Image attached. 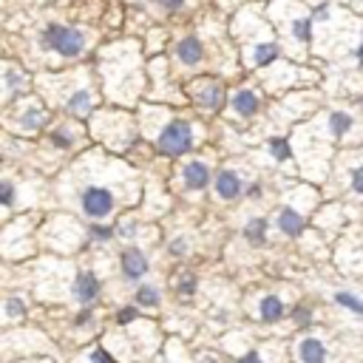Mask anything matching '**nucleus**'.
<instances>
[{
	"label": "nucleus",
	"mask_w": 363,
	"mask_h": 363,
	"mask_svg": "<svg viewBox=\"0 0 363 363\" xmlns=\"http://www.w3.org/2000/svg\"><path fill=\"white\" fill-rule=\"evenodd\" d=\"M136 230H139V225H136V222H122V225H119V230H117V236H122V239H133V236H136Z\"/></svg>",
	"instance_id": "nucleus-31"
},
{
	"label": "nucleus",
	"mask_w": 363,
	"mask_h": 363,
	"mask_svg": "<svg viewBox=\"0 0 363 363\" xmlns=\"http://www.w3.org/2000/svg\"><path fill=\"white\" fill-rule=\"evenodd\" d=\"M298 355L304 363H326V346L318 338H304L298 346Z\"/></svg>",
	"instance_id": "nucleus-9"
},
{
	"label": "nucleus",
	"mask_w": 363,
	"mask_h": 363,
	"mask_svg": "<svg viewBox=\"0 0 363 363\" xmlns=\"http://www.w3.org/2000/svg\"><path fill=\"white\" fill-rule=\"evenodd\" d=\"M244 239L250 244H264V239H267V219H250L244 225Z\"/></svg>",
	"instance_id": "nucleus-13"
},
{
	"label": "nucleus",
	"mask_w": 363,
	"mask_h": 363,
	"mask_svg": "<svg viewBox=\"0 0 363 363\" xmlns=\"http://www.w3.org/2000/svg\"><path fill=\"white\" fill-rule=\"evenodd\" d=\"M176 289H179V298L185 296V298H190L193 293H196V275L193 272H182V278H179V284H176Z\"/></svg>",
	"instance_id": "nucleus-21"
},
{
	"label": "nucleus",
	"mask_w": 363,
	"mask_h": 363,
	"mask_svg": "<svg viewBox=\"0 0 363 363\" xmlns=\"http://www.w3.org/2000/svg\"><path fill=\"white\" fill-rule=\"evenodd\" d=\"M6 86H9V94L15 97V94H20V88H23V77H18L15 71H6Z\"/></svg>",
	"instance_id": "nucleus-28"
},
{
	"label": "nucleus",
	"mask_w": 363,
	"mask_h": 363,
	"mask_svg": "<svg viewBox=\"0 0 363 363\" xmlns=\"http://www.w3.org/2000/svg\"><path fill=\"white\" fill-rule=\"evenodd\" d=\"M100 296V278L94 272H80L74 278V298L80 304H91Z\"/></svg>",
	"instance_id": "nucleus-5"
},
{
	"label": "nucleus",
	"mask_w": 363,
	"mask_h": 363,
	"mask_svg": "<svg viewBox=\"0 0 363 363\" xmlns=\"http://www.w3.org/2000/svg\"><path fill=\"white\" fill-rule=\"evenodd\" d=\"M247 193H250V196H261V187H258V185H253Z\"/></svg>",
	"instance_id": "nucleus-38"
},
{
	"label": "nucleus",
	"mask_w": 363,
	"mask_h": 363,
	"mask_svg": "<svg viewBox=\"0 0 363 363\" xmlns=\"http://www.w3.org/2000/svg\"><path fill=\"white\" fill-rule=\"evenodd\" d=\"M43 119H46V114H43L40 108H29V111L23 114V119H20V125H23L26 131H37V128L43 125Z\"/></svg>",
	"instance_id": "nucleus-20"
},
{
	"label": "nucleus",
	"mask_w": 363,
	"mask_h": 363,
	"mask_svg": "<svg viewBox=\"0 0 363 363\" xmlns=\"http://www.w3.org/2000/svg\"><path fill=\"white\" fill-rule=\"evenodd\" d=\"M293 34L298 40H310V20H296L293 23Z\"/></svg>",
	"instance_id": "nucleus-29"
},
{
	"label": "nucleus",
	"mask_w": 363,
	"mask_h": 363,
	"mask_svg": "<svg viewBox=\"0 0 363 363\" xmlns=\"http://www.w3.org/2000/svg\"><path fill=\"white\" fill-rule=\"evenodd\" d=\"M258 312H261V321L275 324V321H281V318H284V301H281L278 296H267V298L261 301Z\"/></svg>",
	"instance_id": "nucleus-11"
},
{
	"label": "nucleus",
	"mask_w": 363,
	"mask_h": 363,
	"mask_svg": "<svg viewBox=\"0 0 363 363\" xmlns=\"http://www.w3.org/2000/svg\"><path fill=\"white\" fill-rule=\"evenodd\" d=\"M185 185L190 190H204L210 185V171L202 162H187L185 165Z\"/></svg>",
	"instance_id": "nucleus-8"
},
{
	"label": "nucleus",
	"mask_w": 363,
	"mask_h": 363,
	"mask_svg": "<svg viewBox=\"0 0 363 363\" xmlns=\"http://www.w3.org/2000/svg\"><path fill=\"white\" fill-rule=\"evenodd\" d=\"M157 145H159V151H162V154L182 157V154H187V151L193 148V128H190L187 122L176 119V122H171V125L159 133Z\"/></svg>",
	"instance_id": "nucleus-2"
},
{
	"label": "nucleus",
	"mask_w": 363,
	"mask_h": 363,
	"mask_svg": "<svg viewBox=\"0 0 363 363\" xmlns=\"http://www.w3.org/2000/svg\"><path fill=\"white\" fill-rule=\"evenodd\" d=\"M88 233H91V239H97V242H108V239H114V227H108V225H91L88 227Z\"/></svg>",
	"instance_id": "nucleus-22"
},
{
	"label": "nucleus",
	"mask_w": 363,
	"mask_h": 363,
	"mask_svg": "<svg viewBox=\"0 0 363 363\" xmlns=\"http://www.w3.org/2000/svg\"><path fill=\"white\" fill-rule=\"evenodd\" d=\"M357 60L363 62V43H360V48H357Z\"/></svg>",
	"instance_id": "nucleus-40"
},
{
	"label": "nucleus",
	"mask_w": 363,
	"mask_h": 363,
	"mask_svg": "<svg viewBox=\"0 0 363 363\" xmlns=\"http://www.w3.org/2000/svg\"><path fill=\"white\" fill-rule=\"evenodd\" d=\"M40 43H43V48H54L62 57H77L86 48V34L80 29H74V26H57V23H51L40 34Z\"/></svg>",
	"instance_id": "nucleus-1"
},
{
	"label": "nucleus",
	"mask_w": 363,
	"mask_h": 363,
	"mask_svg": "<svg viewBox=\"0 0 363 363\" xmlns=\"http://www.w3.org/2000/svg\"><path fill=\"white\" fill-rule=\"evenodd\" d=\"M88 360H91V363H114V357H111V355H108L105 349H94Z\"/></svg>",
	"instance_id": "nucleus-33"
},
{
	"label": "nucleus",
	"mask_w": 363,
	"mask_h": 363,
	"mask_svg": "<svg viewBox=\"0 0 363 363\" xmlns=\"http://www.w3.org/2000/svg\"><path fill=\"white\" fill-rule=\"evenodd\" d=\"M233 108H236V114H242V117H253V114L258 111V97H256V91L242 88V91L233 97Z\"/></svg>",
	"instance_id": "nucleus-10"
},
{
	"label": "nucleus",
	"mask_w": 363,
	"mask_h": 363,
	"mask_svg": "<svg viewBox=\"0 0 363 363\" xmlns=\"http://www.w3.org/2000/svg\"><path fill=\"white\" fill-rule=\"evenodd\" d=\"M267 151H270V154H272V159H278V162H286V159H289V145H286V139H284V136L270 139Z\"/></svg>",
	"instance_id": "nucleus-18"
},
{
	"label": "nucleus",
	"mask_w": 363,
	"mask_h": 363,
	"mask_svg": "<svg viewBox=\"0 0 363 363\" xmlns=\"http://www.w3.org/2000/svg\"><path fill=\"white\" fill-rule=\"evenodd\" d=\"M159 289L157 286H148V284H145V286H139L136 289V304L139 307H159Z\"/></svg>",
	"instance_id": "nucleus-14"
},
{
	"label": "nucleus",
	"mask_w": 363,
	"mask_h": 363,
	"mask_svg": "<svg viewBox=\"0 0 363 363\" xmlns=\"http://www.w3.org/2000/svg\"><path fill=\"white\" fill-rule=\"evenodd\" d=\"M0 202H4V207L15 204V185L12 182H0Z\"/></svg>",
	"instance_id": "nucleus-25"
},
{
	"label": "nucleus",
	"mask_w": 363,
	"mask_h": 363,
	"mask_svg": "<svg viewBox=\"0 0 363 363\" xmlns=\"http://www.w3.org/2000/svg\"><path fill=\"white\" fill-rule=\"evenodd\" d=\"M68 111L71 114H88L91 111V94L88 91H74V97L68 100Z\"/></svg>",
	"instance_id": "nucleus-15"
},
{
	"label": "nucleus",
	"mask_w": 363,
	"mask_h": 363,
	"mask_svg": "<svg viewBox=\"0 0 363 363\" xmlns=\"http://www.w3.org/2000/svg\"><path fill=\"white\" fill-rule=\"evenodd\" d=\"M199 363H216V357H210V355H204V357H199Z\"/></svg>",
	"instance_id": "nucleus-39"
},
{
	"label": "nucleus",
	"mask_w": 363,
	"mask_h": 363,
	"mask_svg": "<svg viewBox=\"0 0 363 363\" xmlns=\"http://www.w3.org/2000/svg\"><path fill=\"white\" fill-rule=\"evenodd\" d=\"M213 185H216V193H219L222 199H227V202L242 196V179H239L236 171H222L219 176H216Z\"/></svg>",
	"instance_id": "nucleus-6"
},
{
	"label": "nucleus",
	"mask_w": 363,
	"mask_h": 363,
	"mask_svg": "<svg viewBox=\"0 0 363 363\" xmlns=\"http://www.w3.org/2000/svg\"><path fill=\"white\" fill-rule=\"evenodd\" d=\"M239 363H264V360H261V355H258V352H247V355H242V357H239Z\"/></svg>",
	"instance_id": "nucleus-36"
},
{
	"label": "nucleus",
	"mask_w": 363,
	"mask_h": 363,
	"mask_svg": "<svg viewBox=\"0 0 363 363\" xmlns=\"http://www.w3.org/2000/svg\"><path fill=\"white\" fill-rule=\"evenodd\" d=\"M133 318H139L136 307H125V310H119V312H117V324H122V326H125V324H131Z\"/></svg>",
	"instance_id": "nucleus-30"
},
{
	"label": "nucleus",
	"mask_w": 363,
	"mask_h": 363,
	"mask_svg": "<svg viewBox=\"0 0 363 363\" xmlns=\"http://www.w3.org/2000/svg\"><path fill=\"white\" fill-rule=\"evenodd\" d=\"M51 142L57 145V148H71V145H74V136H71L68 131H54L51 133Z\"/></svg>",
	"instance_id": "nucleus-26"
},
{
	"label": "nucleus",
	"mask_w": 363,
	"mask_h": 363,
	"mask_svg": "<svg viewBox=\"0 0 363 363\" xmlns=\"http://www.w3.org/2000/svg\"><path fill=\"white\" fill-rule=\"evenodd\" d=\"M119 264H122V275H125L128 281H136V278H142L145 272H148V258H145V253L136 250V247L122 250Z\"/></svg>",
	"instance_id": "nucleus-4"
},
{
	"label": "nucleus",
	"mask_w": 363,
	"mask_h": 363,
	"mask_svg": "<svg viewBox=\"0 0 363 363\" xmlns=\"http://www.w3.org/2000/svg\"><path fill=\"white\" fill-rule=\"evenodd\" d=\"M159 4H162L165 9H179V6L185 4V0H159Z\"/></svg>",
	"instance_id": "nucleus-37"
},
{
	"label": "nucleus",
	"mask_w": 363,
	"mask_h": 363,
	"mask_svg": "<svg viewBox=\"0 0 363 363\" xmlns=\"http://www.w3.org/2000/svg\"><path fill=\"white\" fill-rule=\"evenodd\" d=\"M352 190L355 193H363V168H355V173H352Z\"/></svg>",
	"instance_id": "nucleus-34"
},
{
	"label": "nucleus",
	"mask_w": 363,
	"mask_h": 363,
	"mask_svg": "<svg viewBox=\"0 0 363 363\" xmlns=\"http://www.w3.org/2000/svg\"><path fill=\"white\" fill-rule=\"evenodd\" d=\"M335 301H338L341 307H346V310H352L355 315H363V301H360L357 296H352V293H346V289H341V293H335Z\"/></svg>",
	"instance_id": "nucleus-17"
},
{
	"label": "nucleus",
	"mask_w": 363,
	"mask_h": 363,
	"mask_svg": "<svg viewBox=\"0 0 363 363\" xmlns=\"http://www.w3.org/2000/svg\"><path fill=\"white\" fill-rule=\"evenodd\" d=\"M199 100H202L207 108H216V105H219V100H222V91H219V88H204V91L199 94Z\"/></svg>",
	"instance_id": "nucleus-24"
},
{
	"label": "nucleus",
	"mask_w": 363,
	"mask_h": 363,
	"mask_svg": "<svg viewBox=\"0 0 363 363\" xmlns=\"http://www.w3.org/2000/svg\"><path fill=\"white\" fill-rule=\"evenodd\" d=\"M329 128H332L335 136H343V133L352 128V117H349L346 111H335V114L329 117Z\"/></svg>",
	"instance_id": "nucleus-16"
},
{
	"label": "nucleus",
	"mask_w": 363,
	"mask_h": 363,
	"mask_svg": "<svg viewBox=\"0 0 363 363\" xmlns=\"http://www.w3.org/2000/svg\"><path fill=\"white\" fill-rule=\"evenodd\" d=\"M275 57H278V46H275V43H261V46H256V62H258V65H270Z\"/></svg>",
	"instance_id": "nucleus-19"
},
{
	"label": "nucleus",
	"mask_w": 363,
	"mask_h": 363,
	"mask_svg": "<svg viewBox=\"0 0 363 363\" xmlns=\"http://www.w3.org/2000/svg\"><path fill=\"white\" fill-rule=\"evenodd\" d=\"M293 321H296L298 326H310V324H312V312H310L307 307H296V312H293Z\"/></svg>",
	"instance_id": "nucleus-27"
},
{
	"label": "nucleus",
	"mask_w": 363,
	"mask_h": 363,
	"mask_svg": "<svg viewBox=\"0 0 363 363\" xmlns=\"http://www.w3.org/2000/svg\"><path fill=\"white\" fill-rule=\"evenodd\" d=\"M176 54H179V60H182V62L193 65V62H199V60H202V43H199L196 37H187V40H182V43L176 46Z\"/></svg>",
	"instance_id": "nucleus-12"
},
{
	"label": "nucleus",
	"mask_w": 363,
	"mask_h": 363,
	"mask_svg": "<svg viewBox=\"0 0 363 363\" xmlns=\"http://www.w3.org/2000/svg\"><path fill=\"white\" fill-rule=\"evenodd\" d=\"M168 250H171V256H173V258H182V256L187 253V242H185V239H173Z\"/></svg>",
	"instance_id": "nucleus-32"
},
{
	"label": "nucleus",
	"mask_w": 363,
	"mask_h": 363,
	"mask_svg": "<svg viewBox=\"0 0 363 363\" xmlns=\"http://www.w3.org/2000/svg\"><path fill=\"white\" fill-rule=\"evenodd\" d=\"M88 324H94V315H91L88 310H83V312L77 315V321H74V326H88Z\"/></svg>",
	"instance_id": "nucleus-35"
},
{
	"label": "nucleus",
	"mask_w": 363,
	"mask_h": 363,
	"mask_svg": "<svg viewBox=\"0 0 363 363\" xmlns=\"http://www.w3.org/2000/svg\"><path fill=\"white\" fill-rule=\"evenodd\" d=\"M6 315H9V318H23V315H26V304L12 296V298L6 301Z\"/></svg>",
	"instance_id": "nucleus-23"
},
{
	"label": "nucleus",
	"mask_w": 363,
	"mask_h": 363,
	"mask_svg": "<svg viewBox=\"0 0 363 363\" xmlns=\"http://www.w3.org/2000/svg\"><path fill=\"white\" fill-rule=\"evenodd\" d=\"M278 227H281V233H284V236L296 239V236H301V233H304V216H301V213H296L293 207H284V210L278 213Z\"/></svg>",
	"instance_id": "nucleus-7"
},
{
	"label": "nucleus",
	"mask_w": 363,
	"mask_h": 363,
	"mask_svg": "<svg viewBox=\"0 0 363 363\" xmlns=\"http://www.w3.org/2000/svg\"><path fill=\"white\" fill-rule=\"evenodd\" d=\"M114 210V196L108 187H86L83 190V213L91 216V219H105V216Z\"/></svg>",
	"instance_id": "nucleus-3"
}]
</instances>
